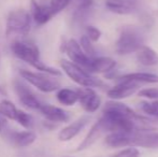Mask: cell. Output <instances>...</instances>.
<instances>
[{"mask_svg": "<svg viewBox=\"0 0 158 157\" xmlns=\"http://www.w3.org/2000/svg\"><path fill=\"white\" fill-rule=\"evenodd\" d=\"M11 51L13 55L16 58L27 63L28 65L32 66L37 70L41 72H44L46 74H51L54 76H60V71L56 68H53L51 66H48L40 59V52L37 45L30 42L24 41H15L11 45Z\"/></svg>", "mask_w": 158, "mask_h": 157, "instance_id": "cell-1", "label": "cell"}, {"mask_svg": "<svg viewBox=\"0 0 158 157\" xmlns=\"http://www.w3.org/2000/svg\"><path fill=\"white\" fill-rule=\"evenodd\" d=\"M143 32L135 26H124L121 29L118 39L115 42V52L119 55L137 53L144 45Z\"/></svg>", "mask_w": 158, "mask_h": 157, "instance_id": "cell-2", "label": "cell"}, {"mask_svg": "<svg viewBox=\"0 0 158 157\" xmlns=\"http://www.w3.org/2000/svg\"><path fill=\"white\" fill-rule=\"evenodd\" d=\"M60 67L69 78L82 87L93 88L106 86L102 80L96 78L95 76H93L92 73L86 71L85 69H83L80 66H77V64L72 63L71 60H66V59L60 60Z\"/></svg>", "mask_w": 158, "mask_h": 157, "instance_id": "cell-3", "label": "cell"}, {"mask_svg": "<svg viewBox=\"0 0 158 157\" xmlns=\"http://www.w3.org/2000/svg\"><path fill=\"white\" fill-rule=\"evenodd\" d=\"M0 136L4 141L17 147H26L31 145L37 139L35 132L32 131H16L9 125L8 118L0 113Z\"/></svg>", "mask_w": 158, "mask_h": 157, "instance_id": "cell-4", "label": "cell"}, {"mask_svg": "<svg viewBox=\"0 0 158 157\" xmlns=\"http://www.w3.org/2000/svg\"><path fill=\"white\" fill-rule=\"evenodd\" d=\"M31 26V17L25 10H13L6 17V35L25 36L29 32Z\"/></svg>", "mask_w": 158, "mask_h": 157, "instance_id": "cell-5", "label": "cell"}, {"mask_svg": "<svg viewBox=\"0 0 158 157\" xmlns=\"http://www.w3.org/2000/svg\"><path fill=\"white\" fill-rule=\"evenodd\" d=\"M19 76L26 82L37 87L43 93H52L60 89V83L54 78H51L44 72H32L29 70H19Z\"/></svg>", "mask_w": 158, "mask_h": 157, "instance_id": "cell-6", "label": "cell"}, {"mask_svg": "<svg viewBox=\"0 0 158 157\" xmlns=\"http://www.w3.org/2000/svg\"><path fill=\"white\" fill-rule=\"evenodd\" d=\"M126 147H139L143 149H158L157 131H131L125 134Z\"/></svg>", "mask_w": 158, "mask_h": 157, "instance_id": "cell-7", "label": "cell"}, {"mask_svg": "<svg viewBox=\"0 0 158 157\" xmlns=\"http://www.w3.org/2000/svg\"><path fill=\"white\" fill-rule=\"evenodd\" d=\"M64 51L66 52V54L68 55V57L72 63L77 64V66H80L83 69H85L86 71L89 72L90 66H92L94 58L89 57L84 52L79 42L75 41L74 39H70L64 44Z\"/></svg>", "mask_w": 158, "mask_h": 157, "instance_id": "cell-8", "label": "cell"}, {"mask_svg": "<svg viewBox=\"0 0 158 157\" xmlns=\"http://www.w3.org/2000/svg\"><path fill=\"white\" fill-rule=\"evenodd\" d=\"M0 113L8 119L17 122L19 125L27 129L31 128L33 125V119L31 116L22 110L17 109L14 103L9 100H2L0 102Z\"/></svg>", "mask_w": 158, "mask_h": 157, "instance_id": "cell-9", "label": "cell"}, {"mask_svg": "<svg viewBox=\"0 0 158 157\" xmlns=\"http://www.w3.org/2000/svg\"><path fill=\"white\" fill-rule=\"evenodd\" d=\"M79 94V102L88 113H94L101 105V98L92 87H82L77 90Z\"/></svg>", "mask_w": 158, "mask_h": 157, "instance_id": "cell-10", "label": "cell"}, {"mask_svg": "<svg viewBox=\"0 0 158 157\" xmlns=\"http://www.w3.org/2000/svg\"><path fill=\"white\" fill-rule=\"evenodd\" d=\"M14 90L16 93L17 97H19V101L23 105H25L26 108L30 110H35L39 111L40 107L42 105V101L39 100L37 97L31 93V90L27 87L26 85H24L22 82L16 81L14 83Z\"/></svg>", "mask_w": 158, "mask_h": 157, "instance_id": "cell-11", "label": "cell"}, {"mask_svg": "<svg viewBox=\"0 0 158 157\" xmlns=\"http://www.w3.org/2000/svg\"><path fill=\"white\" fill-rule=\"evenodd\" d=\"M139 88V83L128 81H119L118 84L111 87L106 92V95L112 100H122L130 97L133 95Z\"/></svg>", "mask_w": 158, "mask_h": 157, "instance_id": "cell-12", "label": "cell"}, {"mask_svg": "<svg viewBox=\"0 0 158 157\" xmlns=\"http://www.w3.org/2000/svg\"><path fill=\"white\" fill-rule=\"evenodd\" d=\"M90 118L87 115L81 116L80 118H77V121L72 122L71 124H69L68 126H66L64 128L60 130V132L58 134V139L63 142H67V141L72 140L74 137H77L80 132L82 131L84 127L89 123Z\"/></svg>", "mask_w": 158, "mask_h": 157, "instance_id": "cell-13", "label": "cell"}, {"mask_svg": "<svg viewBox=\"0 0 158 157\" xmlns=\"http://www.w3.org/2000/svg\"><path fill=\"white\" fill-rule=\"evenodd\" d=\"M104 6L112 13L127 15L137 11L138 1L137 0H104Z\"/></svg>", "mask_w": 158, "mask_h": 157, "instance_id": "cell-14", "label": "cell"}, {"mask_svg": "<svg viewBox=\"0 0 158 157\" xmlns=\"http://www.w3.org/2000/svg\"><path fill=\"white\" fill-rule=\"evenodd\" d=\"M39 112L48 121L54 122V123H64V122L69 121V118H70L69 112L64 111L61 108L55 107V105H48V103H44V102L40 107Z\"/></svg>", "mask_w": 158, "mask_h": 157, "instance_id": "cell-15", "label": "cell"}, {"mask_svg": "<svg viewBox=\"0 0 158 157\" xmlns=\"http://www.w3.org/2000/svg\"><path fill=\"white\" fill-rule=\"evenodd\" d=\"M31 13L33 21L38 25H44L48 22H50L55 15L50 6L40 4L35 0H31Z\"/></svg>", "mask_w": 158, "mask_h": 157, "instance_id": "cell-16", "label": "cell"}, {"mask_svg": "<svg viewBox=\"0 0 158 157\" xmlns=\"http://www.w3.org/2000/svg\"><path fill=\"white\" fill-rule=\"evenodd\" d=\"M116 67V61L111 57H95L90 66V73H110Z\"/></svg>", "mask_w": 158, "mask_h": 157, "instance_id": "cell-17", "label": "cell"}, {"mask_svg": "<svg viewBox=\"0 0 158 157\" xmlns=\"http://www.w3.org/2000/svg\"><path fill=\"white\" fill-rule=\"evenodd\" d=\"M106 134V130H104L103 126L102 124L100 123V121H98L97 123L90 128V130L88 131V134H86L85 139L82 141L81 143L79 144L77 149V152H80V151H83V150H86L88 149L89 147H92L93 144L102 136V134Z\"/></svg>", "mask_w": 158, "mask_h": 157, "instance_id": "cell-18", "label": "cell"}, {"mask_svg": "<svg viewBox=\"0 0 158 157\" xmlns=\"http://www.w3.org/2000/svg\"><path fill=\"white\" fill-rule=\"evenodd\" d=\"M137 59L141 65L146 67L158 65V54L150 46L143 45L137 52Z\"/></svg>", "mask_w": 158, "mask_h": 157, "instance_id": "cell-19", "label": "cell"}, {"mask_svg": "<svg viewBox=\"0 0 158 157\" xmlns=\"http://www.w3.org/2000/svg\"><path fill=\"white\" fill-rule=\"evenodd\" d=\"M119 80L135 83H158V76L150 72H132L123 74Z\"/></svg>", "mask_w": 158, "mask_h": 157, "instance_id": "cell-20", "label": "cell"}, {"mask_svg": "<svg viewBox=\"0 0 158 157\" xmlns=\"http://www.w3.org/2000/svg\"><path fill=\"white\" fill-rule=\"evenodd\" d=\"M56 98L61 105H73L79 101V94L77 90L70 89V88H60L57 92Z\"/></svg>", "mask_w": 158, "mask_h": 157, "instance_id": "cell-21", "label": "cell"}, {"mask_svg": "<svg viewBox=\"0 0 158 157\" xmlns=\"http://www.w3.org/2000/svg\"><path fill=\"white\" fill-rule=\"evenodd\" d=\"M139 108L143 113L148 114V116L158 118V100L153 101V102L143 101V102L140 103Z\"/></svg>", "mask_w": 158, "mask_h": 157, "instance_id": "cell-22", "label": "cell"}, {"mask_svg": "<svg viewBox=\"0 0 158 157\" xmlns=\"http://www.w3.org/2000/svg\"><path fill=\"white\" fill-rule=\"evenodd\" d=\"M80 44H81L83 51L92 58H95L96 57V50L94 48V44H93V41H90L89 38L87 36H82L81 40H80Z\"/></svg>", "mask_w": 158, "mask_h": 157, "instance_id": "cell-23", "label": "cell"}, {"mask_svg": "<svg viewBox=\"0 0 158 157\" xmlns=\"http://www.w3.org/2000/svg\"><path fill=\"white\" fill-rule=\"evenodd\" d=\"M71 0H51L50 2V8L52 9V11L54 12V14L56 15L57 13L61 12L69 3Z\"/></svg>", "mask_w": 158, "mask_h": 157, "instance_id": "cell-24", "label": "cell"}, {"mask_svg": "<svg viewBox=\"0 0 158 157\" xmlns=\"http://www.w3.org/2000/svg\"><path fill=\"white\" fill-rule=\"evenodd\" d=\"M140 152L137 147H128L127 149H124L116 153L113 157H139Z\"/></svg>", "mask_w": 158, "mask_h": 157, "instance_id": "cell-25", "label": "cell"}, {"mask_svg": "<svg viewBox=\"0 0 158 157\" xmlns=\"http://www.w3.org/2000/svg\"><path fill=\"white\" fill-rule=\"evenodd\" d=\"M101 30L98 27H95V26H87L86 27V36L89 38L90 41L97 42L101 38Z\"/></svg>", "mask_w": 158, "mask_h": 157, "instance_id": "cell-26", "label": "cell"}, {"mask_svg": "<svg viewBox=\"0 0 158 157\" xmlns=\"http://www.w3.org/2000/svg\"><path fill=\"white\" fill-rule=\"evenodd\" d=\"M138 95L139 97H143V98L158 100V88H143L138 93Z\"/></svg>", "mask_w": 158, "mask_h": 157, "instance_id": "cell-27", "label": "cell"}, {"mask_svg": "<svg viewBox=\"0 0 158 157\" xmlns=\"http://www.w3.org/2000/svg\"><path fill=\"white\" fill-rule=\"evenodd\" d=\"M93 0H79V12H84V11L88 10L89 6H92Z\"/></svg>", "mask_w": 158, "mask_h": 157, "instance_id": "cell-28", "label": "cell"}, {"mask_svg": "<svg viewBox=\"0 0 158 157\" xmlns=\"http://www.w3.org/2000/svg\"><path fill=\"white\" fill-rule=\"evenodd\" d=\"M41 2H45V1H48V0H40Z\"/></svg>", "mask_w": 158, "mask_h": 157, "instance_id": "cell-29", "label": "cell"}, {"mask_svg": "<svg viewBox=\"0 0 158 157\" xmlns=\"http://www.w3.org/2000/svg\"></svg>", "mask_w": 158, "mask_h": 157, "instance_id": "cell-30", "label": "cell"}]
</instances>
